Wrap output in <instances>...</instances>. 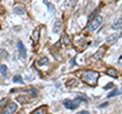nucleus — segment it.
Masks as SVG:
<instances>
[{
	"label": "nucleus",
	"instance_id": "1",
	"mask_svg": "<svg viewBox=\"0 0 122 114\" xmlns=\"http://www.w3.org/2000/svg\"><path fill=\"white\" fill-rule=\"evenodd\" d=\"M99 73L95 70H83L81 72V80H82L84 84L90 85V86H94L97 85L98 79H99Z\"/></svg>",
	"mask_w": 122,
	"mask_h": 114
},
{
	"label": "nucleus",
	"instance_id": "2",
	"mask_svg": "<svg viewBox=\"0 0 122 114\" xmlns=\"http://www.w3.org/2000/svg\"><path fill=\"white\" fill-rule=\"evenodd\" d=\"M101 22H103V17L100 15H97L95 17H93L90 19V22L88 23V30L89 32H95V30L100 27Z\"/></svg>",
	"mask_w": 122,
	"mask_h": 114
},
{
	"label": "nucleus",
	"instance_id": "3",
	"mask_svg": "<svg viewBox=\"0 0 122 114\" xmlns=\"http://www.w3.org/2000/svg\"><path fill=\"white\" fill-rule=\"evenodd\" d=\"M17 109V105L15 102H10L9 105L4 108V110L1 112V114H14Z\"/></svg>",
	"mask_w": 122,
	"mask_h": 114
},
{
	"label": "nucleus",
	"instance_id": "4",
	"mask_svg": "<svg viewBox=\"0 0 122 114\" xmlns=\"http://www.w3.org/2000/svg\"><path fill=\"white\" fill-rule=\"evenodd\" d=\"M78 105H79V103L76 100H65L64 101V106L67 109H76L78 107Z\"/></svg>",
	"mask_w": 122,
	"mask_h": 114
},
{
	"label": "nucleus",
	"instance_id": "5",
	"mask_svg": "<svg viewBox=\"0 0 122 114\" xmlns=\"http://www.w3.org/2000/svg\"><path fill=\"white\" fill-rule=\"evenodd\" d=\"M17 49H18V52H20V57L26 58L27 57V51H26V47H25V45L21 40L17 41Z\"/></svg>",
	"mask_w": 122,
	"mask_h": 114
},
{
	"label": "nucleus",
	"instance_id": "6",
	"mask_svg": "<svg viewBox=\"0 0 122 114\" xmlns=\"http://www.w3.org/2000/svg\"><path fill=\"white\" fill-rule=\"evenodd\" d=\"M118 38H120V34H110V35L106 38V44L114 45L116 41L118 40Z\"/></svg>",
	"mask_w": 122,
	"mask_h": 114
},
{
	"label": "nucleus",
	"instance_id": "7",
	"mask_svg": "<svg viewBox=\"0 0 122 114\" xmlns=\"http://www.w3.org/2000/svg\"><path fill=\"white\" fill-rule=\"evenodd\" d=\"M61 29H62V22H61L60 19L55 21L54 27H53V33H55V34H59V33L61 32Z\"/></svg>",
	"mask_w": 122,
	"mask_h": 114
},
{
	"label": "nucleus",
	"instance_id": "8",
	"mask_svg": "<svg viewBox=\"0 0 122 114\" xmlns=\"http://www.w3.org/2000/svg\"><path fill=\"white\" fill-rule=\"evenodd\" d=\"M14 14H16V15H25L26 14V9H25V6L23 5H16L15 7H14Z\"/></svg>",
	"mask_w": 122,
	"mask_h": 114
},
{
	"label": "nucleus",
	"instance_id": "9",
	"mask_svg": "<svg viewBox=\"0 0 122 114\" xmlns=\"http://www.w3.org/2000/svg\"><path fill=\"white\" fill-rule=\"evenodd\" d=\"M121 26H122V15L116 18V21L112 23V27H111V28H112V29H118V28H121Z\"/></svg>",
	"mask_w": 122,
	"mask_h": 114
},
{
	"label": "nucleus",
	"instance_id": "10",
	"mask_svg": "<svg viewBox=\"0 0 122 114\" xmlns=\"http://www.w3.org/2000/svg\"><path fill=\"white\" fill-rule=\"evenodd\" d=\"M30 114H46V107L43 106V107H38L37 109H34Z\"/></svg>",
	"mask_w": 122,
	"mask_h": 114
},
{
	"label": "nucleus",
	"instance_id": "11",
	"mask_svg": "<svg viewBox=\"0 0 122 114\" xmlns=\"http://www.w3.org/2000/svg\"><path fill=\"white\" fill-rule=\"evenodd\" d=\"M75 100H76L78 103H79V102H83V103H87V102H88V98H87L84 95H82V94H78Z\"/></svg>",
	"mask_w": 122,
	"mask_h": 114
},
{
	"label": "nucleus",
	"instance_id": "12",
	"mask_svg": "<svg viewBox=\"0 0 122 114\" xmlns=\"http://www.w3.org/2000/svg\"><path fill=\"white\" fill-rule=\"evenodd\" d=\"M106 74L110 75V77H112V78H117V70L115 68H109L106 70Z\"/></svg>",
	"mask_w": 122,
	"mask_h": 114
},
{
	"label": "nucleus",
	"instance_id": "13",
	"mask_svg": "<svg viewBox=\"0 0 122 114\" xmlns=\"http://www.w3.org/2000/svg\"><path fill=\"white\" fill-rule=\"evenodd\" d=\"M48 62H49L48 57H46V56H43V57H40V58L38 59V66H45Z\"/></svg>",
	"mask_w": 122,
	"mask_h": 114
},
{
	"label": "nucleus",
	"instance_id": "14",
	"mask_svg": "<svg viewBox=\"0 0 122 114\" xmlns=\"http://www.w3.org/2000/svg\"><path fill=\"white\" fill-rule=\"evenodd\" d=\"M32 39H33V41H34V44H37V43H38V40H39V28H37V29L34 30Z\"/></svg>",
	"mask_w": 122,
	"mask_h": 114
},
{
	"label": "nucleus",
	"instance_id": "15",
	"mask_svg": "<svg viewBox=\"0 0 122 114\" xmlns=\"http://www.w3.org/2000/svg\"><path fill=\"white\" fill-rule=\"evenodd\" d=\"M44 4L48 6V9H49V11H50V12L55 14V7H54V5H53V4H50L49 1H46V0H44Z\"/></svg>",
	"mask_w": 122,
	"mask_h": 114
},
{
	"label": "nucleus",
	"instance_id": "16",
	"mask_svg": "<svg viewBox=\"0 0 122 114\" xmlns=\"http://www.w3.org/2000/svg\"><path fill=\"white\" fill-rule=\"evenodd\" d=\"M104 52H105V47H103V49H101V51H98V52L94 55V58H95V59H98V58H101V57H103V55H104Z\"/></svg>",
	"mask_w": 122,
	"mask_h": 114
},
{
	"label": "nucleus",
	"instance_id": "17",
	"mask_svg": "<svg viewBox=\"0 0 122 114\" xmlns=\"http://www.w3.org/2000/svg\"><path fill=\"white\" fill-rule=\"evenodd\" d=\"M0 72H1V74L4 77H7V67L5 64H1L0 66Z\"/></svg>",
	"mask_w": 122,
	"mask_h": 114
},
{
	"label": "nucleus",
	"instance_id": "18",
	"mask_svg": "<svg viewBox=\"0 0 122 114\" xmlns=\"http://www.w3.org/2000/svg\"><path fill=\"white\" fill-rule=\"evenodd\" d=\"M12 81L14 82H21V84H23V79H22L21 75H15L14 79H12Z\"/></svg>",
	"mask_w": 122,
	"mask_h": 114
},
{
	"label": "nucleus",
	"instance_id": "19",
	"mask_svg": "<svg viewBox=\"0 0 122 114\" xmlns=\"http://www.w3.org/2000/svg\"><path fill=\"white\" fill-rule=\"evenodd\" d=\"M76 80L75 79H72V80H70V81H67V87H72V86H75V84H76Z\"/></svg>",
	"mask_w": 122,
	"mask_h": 114
},
{
	"label": "nucleus",
	"instance_id": "20",
	"mask_svg": "<svg viewBox=\"0 0 122 114\" xmlns=\"http://www.w3.org/2000/svg\"><path fill=\"white\" fill-rule=\"evenodd\" d=\"M117 94H118V90H114V91H111L110 94L107 95V97H109V98H110V97H115Z\"/></svg>",
	"mask_w": 122,
	"mask_h": 114
},
{
	"label": "nucleus",
	"instance_id": "21",
	"mask_svg": "<svg viewBox=\"0 0 122 114\" xmlns=\"http://www.w3.org/2000/svg\"><path fill=\"white\" fill-rule=\"evenodd\" d=\"M112 87H114V84H112V82H110V84H107L104 89H105V90H107V89H112Z\"/></svg>",
	"mask_w": 122,
	"mask_h": 114
},
{
	"label": "nucleus",
	"instance_id": "22",
	"mask_svg": "<svg viewBox=\"0 0 122 114\" xmlns=\"http://www.w3.org/2000/svg\"><path fill=\"white\" fill-rule=\"evenodd\" d=\"M64 39H65V44H70V40H68V36L67 35H64Z\"/></svg>",
	"mask_w": 122,
	"mask_h": 114
},
{
	"label": "nucleus",
	"instance_id": "23",
	"mask_svg": "<svg viewBox=\"0 0 122 114\" xmlns=\"http://www.w3.org/2000/svg\"><path fill=\"white\" fill-rule=\"evenodd\" d=\"M77 114H90L89 112H87V110H81V112H78Z\"/></svg>",
	"mask_w": 122,
	"mask_h": 114
},
{
	"label": "nucleus",
	"instance_id": "24",
	"mask_svg": "<svg viewBox=\"0 0 122 114\" xmlns=\"http://www.w3.org/2000/svg\"><path fill=\"white\" fill-rule=\"evenodd\" d=\"M106 106H107V103H106V102H104V103H101V105H100L99 107H100V108H104V107H106Z\"/></svg>",
	"mask_w": 122,
	"mask_h": 114
},
{
	"label": "nucleus",
	"instance_id": "25",
	"mask_svg": "<svg viewBox=\"0 0 122 114\" xmlns=\"http://www.w3.org/2000/svg\"><path fill=\"white\" fill-rule=\"evenodd\" d=\"M70 64H72V66H75V59H72V61H70Z\"/></svg>",
	"mask_w": 122,
	"mask_h": 114
},
{
	"label": "nucleus",
	"instance_id": "26",
	"mask_svg": "<svg viewBox=\"0 0 122 114\" xmlns=\"http://www.w3.org/2000/svg\"><path fill=\"white\" fill-rule=\"evenodd\" d=\"M118 61H120V63H121V64H122V56H121V57H120V59H118Z\"/></svg>",
	"mask_w": 122,
	"mask_h": 114
},
{
	"label": "nucleus",
	"instance_id": "27",
	"mask_svg": "<svg viewBox=\"0 0 122 114\" xmlns=\"http://www.w3.org/2000/svg\"><path fill=\"white\" fill-rule=\"evenodd\" d=\"M116 1H120V0H116Z\"/></svg>",
	"mask_w": 122,
	"mask_h": 114
},
{
	"label": "nucleus",
	"instance_id": "28",
	"mask_svg": "<svg viewBox=\"0 0 122 114\" xmlns=\"http://www.w3.org/2000/svg\"><path fill=\"white\" fill-rule=\"evenodd\" d=\"M121 90H122V87H121Z\"/></svg>",
	"mask_w": 122,
	"mask_h": 114
}]
</instances>
